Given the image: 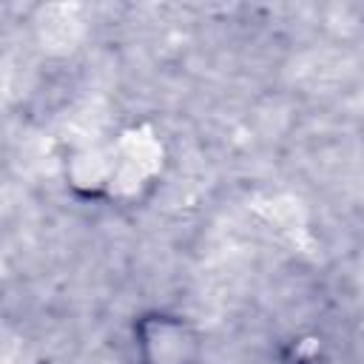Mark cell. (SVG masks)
Returning a JSON list of instances; mask_svg holds the SVG:
<instances>
[{"instance_id": "1", "label": "cell", "mask_w": 364, "mask_h": 364, "mask_svg": "<svg viewBox=\"0 0 364 364\" xmlns=\"http://www.w3.org/2000/svg\"><path fill=\"white\" fill-rule=\"evenodd\" d=\"M134 364H202L205 336L179 310L154 307L131 321Z\"/></svg>"}]
</instances>
